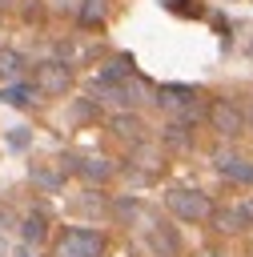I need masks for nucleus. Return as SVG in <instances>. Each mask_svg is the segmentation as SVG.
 <instances>
[{
    "label": "nucleus",
    "instance_id": "nucleus-15",
    "mask_svg": "<svg viewBox=\"0 0 253 257\" xmlns=\"http://www.w3.org/2000/svg\"><path fill=\"white\" fill-rule=\"evenodd\" d=\"M76 24H84V28H100V24H104V0H80V8H76Z\"/></svg>",
    "mask_w": 253,
    "mask_h": 257
},
{
    "label": "nucleus",
    "instance_id": "nucleus-7",
    "mask_svg": "<svg viewBox=\"0 0 253 257\" xmlns=\"http://www.w3.org/2000/svg\"><path fill=\"white\" fill-rule=\"evenodd\" d=\"M0 100H4V104H12V108H32V104L40 100V88H36V84H28V80H12V84H4V88H0Z\"/></svg>",
    "mask_w": 253,
    "mask_h": 257
},
{
    "label": "nucleus",
    "instance_id": "nucleus-8",
    "mask_svg": "<svg viewBox=\"0 0 253 257\" xmlns=\"http://www.w3.org/2000/svg\"><path fill=\"white\" fill-rule=\"evenodd\" d=\"M213 225H217L221 233H241V229H249V225H253V213H249L245 205H233V209H213Z\"/></svg>",
    "mask_w": 253,
    "mask_h": 257
},
{
    "label": "nucleus",
    "instance_id": "nucleus-2",
    "mask_svg": "<svg viewBox=\"0 0 253 257\" xmlns=\"http://www.w3.org/2000/svg\"><path fill=\"white\" fill-rule=\"evenodd\" d=\"M165 205H169V213H173L177 221H189V225H201V221L213 217V201H209L201 189H173V193L165 197Z\"/></svg>",
    "mask_w": 253,
    "mask_h": 257
},
{
    "label": "nucleus",
    "instance_id": "nucleus-12",
    "mask_svg": "<svg viewBox=\"0 0 253 257\" xmlns=\"http://www.w3.org/2000/svg\"><path fill=\"white\" fill-rule=\"evenodd\" d=\"M129 76H133V60H129V56H116V60H108V64L100 68L96 80L108 88V84H120V80H129Z\"/></svg>",
    "mask_w": 253,
    "mask_h": 257
},
{
    "label": "nucleus",
    "instance_id": "nucleus-6",
    "mask_svg": "<svg viewBox=\"0 0 253 257\" xmlns=\"http://www.w3.org/2000/svg\"><path fill=\"white\" fill-rule=\"evenodd\" d=\"M217 173L233 185H253V165L245 157H233V153H217Z\"/></svg>",
    "mask_w": 253,
    "mask_h": 257
},
{
    "label": "nucleus",
    "instance_id": "nucleus-9",
    "mask_svg": "<svg viewBox=\"0 0 253 257\" xmlns=\"http://www.w3.org/2000/svg\"><path fill=\"white\" fill-rule=\"evenodd\" d=\"M72 169L84 181H92V185H100V181L112 177V161H100V157H72Z\"/></svg>",
    "mask_w": 253,
    "mask_h": 257
},
{
    "label": "nucleus",
    "instance_id": "nucleus-16",
    "mask_svg": "<svg viewBox=\"0 0 253 257\" xmlns=\"http://www.w3.org/2000/svg\"><path fill=\"white\" fill-rule=\"evenodd\" d=\"M165 229H169V225H157L149 237H153V245H157L165 257H173V253H177V237H173V233H165Z\"/></svg>",
    "mask_w": 253,
    "mask_h": 257
},
{
    "label": "nucleus",
    "instance_id": "nucleus-20",
    "mask_svg": "<svg viewBox=\"0 0 253 257\" xmlns=\"http://www.w3.org/2000/svg\"><path fill=\"white\" fill-rule=\"evenodd\" d=\"M12 257H32V253H28V249H16V253H12Z\"/></svg>",
    "mask_w": 253,
    "mask_h": 257
},
{
    "label": "nucleus",
    "instance_id": "nucleus-19",
    "mask_svg": "<svg viewBox=\"0 0 253 257\" xmlns=\"http://www.w3.org/2000/svg\"><path fill=\"white\" fill-rule=\"evenodd\" d=\"M92 112H96V104H92V100H84V104H76V108H72V116H76V120H88Z\"/></svg>",
    "mask_w": 253,
    "mask_h": 257
},
{
    "label": "nucleus",
    "instance_id": "nucleus-11",
    "mask_svg": "<svg viewBox=\"0 0 253 257\" xmlns=\"http://www.w3.org/2000/svg\"><path fill=\"white\" fill-rule=\"evenodd\" d=\"M165 145H169V149H189V145H193V120L173 116V120L165 124Z\"/></svg>",
    "mask_w": 253,
    "mask_h": 257
},
{
    "label": "nucleus",
    "instance_id": "nucleus-14",
    "mask_svg": "<svg viewBox=\"0 0 253 257\" xmlns=\"http://www.w3.org/2000/svg\"><path fill=\"white\" fill-rule=\"evenodd\" d=\"M112 133H116V137H124V141H141L145 124H141V116H137V112H120V116H112Z\"/></svg>",
    "mask_w": 253,
    "mask_h": 257
},
{
    "label": "nucleus",
    "instance_id": "nucleus-3",
    "mask_svg": "<svg viewBox=\"0 0 253 257\" xmlns=\"http://www.w3.org/2000/svg\"><path fill=\"white\" fill-rule=\"evenodd\" d=\"M153 96H157L161 108H169V112H177L185 120H197V88L193 84H161Z\"/></svg>",
    "mask_w": 253,
    "mask_h": 257
},
{
    "label": "nucleus",
    "instance_id": "nucleus-13",
    "mask_svg": "<svg viewBox=\"0 0 253 257\" xmlns=\"http://www.w3.org/2000/svg\"><path fill=\"white\" fill-rule=\"evenodd\" d=\"M24 76V56L16 48H0V80H20Z\"/></svg>",
    "mask_w": 253,
    "mask_h": 257
},
{
    "label": "nucleus",
    "instance_id": "nucleus-17",
    "mask_svg": "<svg viewBox=\"0 0 253 257\" xmlns=\"http://www.w3.org/2000/svg\"><path fill=\"white\" fill-rule=\"evenodd\" d=\"M32 181H36L40 189H48V193H52V189H60V181H64V177H60L56 169H32Z\"/></svg>",
    "mask_w": 253,
    "mask_h": 257
},
{
    "label": "nucleus",
    "instance_id": "nucleus-1",
    "mask_svg": "<svg viewBox=\"0 0 253 257\" xmlns=\"http://www.w3.org/2000/svg\"><path fill=\"white\" fill-rule=\"evenodd\" d=\"M52 253H56V257H104V233H100V229L72 225V229L60 233V241H56Z\"/></svg>",
    "mask_w": 253,
    "mask_h": 257
},
{
    "label": "nucleus",
    "instance_id": "nucleus-18",
    "mask_svg": "<svg viewBox=\"0 0 253 257\" xmlns=\"http://www.w3.org/2000/svg\"><path fill=\"white\" fill-rule=\"evenodd\" d=\"M28 141H32L28 128H12V133H8V145H12V149H28Z\"/></svg>",
    "mask_w": 253,
    "mask_h": 257
},
{
    "label": "nucleus",
    "instance_id": "nucleus-5",
    "mask_svg": "<svg viewBox=\"0 0 253 257\" xmlns=\"http://www.w3.org/2000/svg\"><path fill=\"white\" fill-rule=\"evenodd\" d=\"M36 88H40V92H52V96L68 92V88H72V68H68L64 60H44V64H36Z\"/></svg>",
    "mask_w": 253,
    "mask_h": 257
},
{
    "label": "nucleus",
    "instance_id": "nucleus-10",
    "mask_svg": "<svg viewBox=\"0 0 253 257\" xmlns=\"http://www.w3.org/2000/svg\"><path fill=\"white\" fill-rule=\"evenodd\" d=\"M44 237H48V217H44L40 209H32V213L20 221V241H24V245H40Z\"/></svg>",
    "mask_w": 253,
    "mask_h": 257
},
{
    "label": "nucleus",
    "instance_id": "nucleus-4",
    "mask_svg": "<svg viewBox=\"0 0 253 257\" xmlns=\"http://www.w3.org/2000/svg\"><path fill=\"white\" fill-rule=\"evenodd\" d=\"M245 112L229 100V96H217L213 104H209V124H213V133L217 137H241L245 133Z\"/></svg>",
    "mask_w": 253,
    "mask_h": 257
},
{
    "label": "nucleus",
    "instance_id": "nucleus-21",
    "mask_svg": "<svg viewBox=\"0 0 253 257\" xmlns=\"http://www.w3.org/2000/svg\"><path fill=\"white\" fill-rule=\"evenodd\" d=\"M249 124H253V108H249Z\"/></svg>",
    "mask_w": 253,
    "mask_h": 257
}]
</instances>
